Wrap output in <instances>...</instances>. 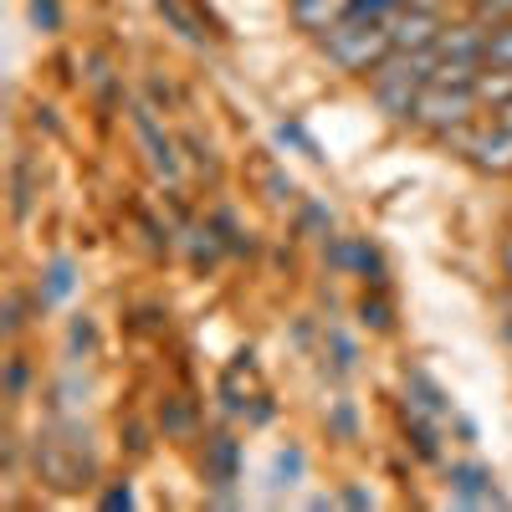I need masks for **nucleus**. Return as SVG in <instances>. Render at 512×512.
<instances>
[{
	"label": "nucleus",
	"mask_w": 512,
	"mask_h": 512,
	"mask_svg": "<svg viewBox=\"0 0 512 512\" xmlns=\"http://www.w3.org/2000/svg\"><path fill=\"white\" fill-rule=\"evenodd\" d=\"M31 472H36L41 487H52V492H82V487H93L98 456H93L88 425L72 420V415H57L47 431L31 441Z\"/></svg>",
	"instance_id": "obj_1"
},
{
	"label": "nucleus",
	"mask_w": 512,
	"mask_h": 512,
	"mask_svg": "<svg viewBox=\"0 0 512 512\" xmlns=\"http://www.w3.org/2000/svg\"><path fill=\"white\" fill-rule=\"evenodd\" d=\"M318 52L338 67V72H349V77H369L384 57L395 52V41H390V21H379V16H344L333 31L318 36Z\"/></svg>",
	"instance_id": "obj_2"
},
{
	"label": "nucleus",
	"mask_w": 512,
	"mask_h": 512,
	"mask_svg": "<svg viewBox=\"0 0 512 512\" xmlns=\"http://www.w3.org/2000/svg\"><path fill=\"white\" fill-rule=\"evenodd\" d=\"M456 159H466L472 169H482V175H492V180H507L512 175V128L507 123H461V128H451V134L441 139Z\"/></svg>",
	"instance_id": "obj_3"
},
{
	"label": "nucleus",
	"mask_w": 512,
	"mask_h": 512,
	"mask_svg": "<svg viewBox=\"0 0 512 512\" xmlns=\"http://www.w3.org/2000/svg\"><path fill=\"white\" fill-rule=\"evenodd\" d=\"M482 113V103H477V93L472 88H446V82H425L420 88V98H415V128L420 134H431L436 144L451 134V128H461V123H472Z\"/></svg>",
	"instance_id": "obj_4"
},
{
	"label": "nucleus",
	"mask_w": 512,
	"mask_h": 512,
	"mask_svg": "<svg viewBox=\"0 0 512 512\" xmlns=\"http://www.w3.org/2000/svg\"><path fill=\"white\" fill-rule=\"evenodd\" d=\"M446 487H451V502L456 507H507L497 477L487 472L482 461H451L446 466Z\"/></svg>",
	"instance_id": "obj_5"
},
{
	"label": "nucleus",
	"mask_w": 512,
	"mask_h": 512,
	"mask_svg": "<svg viewBox=\"0 0 512 512\" xmlns=\"http://www.w3.org/2000/svg\"><path fill=\"white\" fill-rule=\"evenodd\" d=\"M441 31H446V21H441L436 6H405V11L390 16V41H395V52H431Z\"/></svg>",
	"instance_id": "obj_6"
},
{
	"label": "nucleus",
	"mask_w": 512,
	"mask_h": 512,
	"mask_svg": "<svg viewBox=\"0 0 512 512\" xmlns=\"http://www.w3.org/2000/svg\"><path fill=\"white\" fill-rule=\"evenodd\" d=\"M487 36H492V26H482V21H446V31L436 36V62H472V67H482L487 62Z\"/></svg>",
	"instance_id": "obj_7"
},
{
	"label": "nucleus",
	"mask_w": 512,
	"mask_h": 512,
	"mask_svg": "<svg viewBox=\"0 0 512 512\" xmlns=\"http://www.w3.org/2000/svg\"><path fill=\"white\" fill-rule=\"evenodd\" d=\"M323 256H328V267L354 272V277H364L369 287H384V256H379L364 236H333V241L323 246Z\"/></svg>",
	"instance_id": "obj_8"
},
{
	"label": "nucleus",
	"mask_w": 512,
	"mask_h": 512,
	"mask_svg": "<svg viewBox=\"0 0 512 512\" xmlns=\"http://www.w3.org/2000/svg\"><path fill=\"white\" fill-rule=\"evenodd\" d=\"M134 139L149 149V164L159 180H175L180 175V159H175V144H169V134L159 128V118L149 108H134Z\"/></svg>",
	"instance_id": "obj_9"
},
{
	"label": "nucleus",
	"mask_w": 512,
	"mask_h": 512,
	"mask_svg": "<svg viewBox=\"0 0 512 512\" xmlns=\"http://www.w3.org/2000/svg\"><path fill=\"white\" fill-rule=\"evenodd\" d=\"M200 472H205V487H216V492L236 487L241 482V441L210 436L205 441V456H200Z\"/></svg>",
	"instance_id": "obj_10"
},
{
	"label": "nucleus",
	"mask_w": 512,
	"mask_h": 512,
	"mask_svg": "<svg viewBox=\"0 0 512 512\" xmlns=\"http://www.w3.org/2000/svg\"><path fill=\"white\" fill-rule=\"evenodd\" d=\"M287 16L297 31H308V36H323L333 31L344 16H354V0H287Z\"/></svg>",
	"instance_id": "obj_11"
},
{
	"label": "nucleus",
	"mask_w": 512,
	"mask_h": 512,
	"mask_svg": "<svg viewBox=\"0 0 512 512\" xmlns=\"http://www.w3.org/2000/svg\"><path fill=\"white\" fill-rule=\"evenodd\" d=\"M77 287V267H72V256H57V262L41 272V287H36V308H52L62 303V297Z\"/></svg>",
	"instance_id": "obj_12"
},
{
	"label": "nucleus",
	"mask_w": 512,
	"mask_h": 512,
	"mask_svg": "<svg viewBox=\"0 0 512 512\" xmlns=\"http://www.w3.org/2000/svg\"><path fill=\"white\" fill-rule=\"evenodd\" d=\"M405 400L420 405V410H431V415H441V420H446V410H451L446 390H441V384L425 374V369H410V374H405Z\"/></svg>",
	"instance_id": "obj_13"
},
{
	"label": "nucleus",
	"mask_w": 512,
	"mask_h": 512,
	"mask_svg": "<svg viewBox=\"0 0 512 512\" xmlns=\"http://www.w3.org/2000/svg\"><path fill=\"white\" fill-rule=\"evenodd\" d=\"M472 93H477V103L482 108H502V103H512V67H487L482 62V72H477V82H472Z\"/></svg>",
	"instance_id": "obj_14"
},
{
	"label": "nucleus",
	"mask_w": 512,
	"mask_h": 512,
	"mask_svg": "<svg viewBox=\"0 0 512 512\" xmlns=\"http://www.w3.org/2000/svg\"><path fill=\"white\" fill-rule=\"evenodd\" d=\"M359 323L374 328V333H390L395 328V308H390V297H384V287H374V292L359 297Z\"/></svg>",
	"instance_id": "obj_15"
},
{
	"label": "nucleus",
	"mask_w": 512,
	"mask_h": 512,
	"mask_svg": "<svg viewBox=\"0 0 512 512\" xmlns=\"http://www.w3.org/2000/svg\"><path fill=\"white\" fill-rule=\"evenodd\" d=\"M159 420H164V436H175V441H185V436L195 431V410H190L180 395H175V400H164Z\"/></svg>",
	"instance_id": "obj_16"
},
{
	"label": "nucleus",
	"mask_w": 512,
	"mask_h": 512,
	"mask_svg": "<svg viewBox=\"0 0 512 512\" xmlns=\"http://www.w3.org/2000/svg\"><path fill=\"white\" fill-rule=\"evenodd\" d=\"M154 11H159V16L169 21V26H175V31H180L185 41H205V31H200V21H195V16H190L185 6H180V0H154Z\"/></svg>",
	"instance_id": "obj_17"
},
{
	"label": "nucleus",
	"mask_w": 512,
	"mask_h": 512,
	"mask_svg": "<svg viewBox=\"0 0 512 512\" xmlns=\"http://www.w3.org/2000/svg\"><path fill=\"white\" fill-rule=\"evenodd\" d=\"M297 477H303V451H297V446L277 451V461H272V487L282 492V487H292Z\"/></svg>",
	"instance_id": "obj_18"
},
{
	"label": "nucleus",
	"mask_w": 512,
	"mask_h": 512,
	"mask_svg": "<svg viewBox=\"0 0 512 512\" xmlns=\"http://www.w3.org/2000/svg\"><path fill=\"white\" fill-rule=\"evenodd\" d=\"M487 67H512V21L492 26V36H487Z\"/></svg>",
	"instance_id": "obj_19"
},
{
	"label": "nucleus",
	"mask_w": 512,
	"mask_h": 512,
	"mask_svg": "<svg viewBox=\"0 0 512 512\" xmlns=\"http://www.w3.org/2000/svg\"><path fill=\"white\" fill-rule=\"evenodd\" d=\"M472 21H482V26H507V21H512V0H472Z\"/></svg>",
	"instance_id": "obj_20"
},
{
	"label": "nucleus",
	"mask_w": 512,
	"mask_h": 512,
	"mask_svg": "<svg viewBox=\"0 0 512 512\" xmlns=\"http://www.w3.org/2000/svg\"><path fill=\"white\" fill-rule=\"evenodd\" d=\"M26 16H31L36 31H57L62 26V6H57V0H26Z\"/></svg>",
	"instance_id": "obj_21"
},
{
	"label": "nucleus",
	"mask_w": 512,
	"mask_h": 512,
	"mask_svg": "<svg viewBox=\"0 0 512 512\" xmlns=\"http://www.w3.org/2000/svg\"><path fill=\"white\" fill-rule=\"evenodd\" d=\"M405 6H420V0H354V16H379V21H390L395 11Z\"/></svg>",
	"instance_id": "obj_22"
},
{
	"label": "nucleus",
	"mask_w": 512,
	"mask_h": 512,
	"mask_svg": "<svg viewBox=\"0 0 512 512\" xmlns=\"http://www.w3.org/2000/svg\"><path fill=\"white\" fill-rule=\"evenodd\" d=\"M26 379H31V364H26L21 354H11V364H6V395H11V400L26 395Z\"/></svg>",
	"instance_id": "obj_23"
},
{
	"label": "nucleus",
	"mask_w": 512,
	"mask_h": 512,
	"mask_svg": "<svg viewBox=\"0 0 512 512\" xmlns=\"http://www.w3.org/2000/svg\"><path fill=\"white\" fill-rule=\"evenodd\" d=\"M21 328H26V297L11 292V297H6V338H16Z\"/></svg>",
	"instance_id": "obj_24"
},
{
	"label": "nucleus",
	"mask_w": 512,
	"mask_h": 512,
	"mask_svg": "<svg viewBox=\"0 0 512 512\" xmlns=\"http://www.w3.org/2000/svg\"><path fill=\"white\" fill-rule=\"evenodd\" d=\"M497 267H502V282L512 287V231L497 241Z\"/></svg>",
	"instance_id": "obj_25"
},
{
	"label": "nucleus",
	"mask_w": 512,
	"mask_h": 512,
	"mask_svg": "<svg viewBox=\"0 0 512 512\" xmlns=\"http://www.w3.org/2000/svg\"><path fill=\"white\" fill-rule=\"evenodd\" d=\"M333 431L344 436V441H354V410H349V405H338V410H333Z\"/></svg>",
	"instance_id": "obj_26"
},
{
	"label": "nucleus",
	"mask_w": 512,
	"mask_h": 512,
	"mask_svg": "<svg viewBox=\"0 0 512 512\" xmlns=\"http://www.w3.org/2000/svg\"><path fill=\"white\" fill-rule=\"evenodd\" d=\"M103 507H134V492H128V482H123V487H108V492H103Z\"/></svg>",
	"instance_id": "obj_27"
},
{
	"label": "nucleus",
	"mask_w": 512,
	"mask_h": 512,
	"mask_svg": "<svg viewBox=\"0 0 512 512\" xmlns=\"http://www.w3.org/2000/svg\"><path fill=\"white\" fill-rule=\"evenodd\" d=\"M82 344H93V323H88V318L72 323V349H82Z\"/></svg>",
	"instance_id": "obj_28"
},
{
	"label": "nucleus",
	"mask_w": 512,
	"mask_h": 512,
	"mask_svg": "<svg viewBox=\"0 0 512 512\" xmlns=\"http://www.w3.org/2000/svg\"><path fill=\"white\" fill-rule=\"evenodd\" d=\"M497 303H502V328H507V338H512V287H502Z\"/></svg>",
	"instance_id": "obj_29"
},
{
	"label": "nucleus",
	"mask_w": 512,
	"mask_h": 512,
	"mask_svg": "<svg viewBox=\"0 0 512 512\" xmlns=\"http://www.w3.org/2000/svg\"><path fill=\"white\" fill-rule=\"evenodd\" d=\"M344 502H349V507H374V497H369L364 487H349V492H344Z\"/></svg>",
	"instance_id": "obj_30"
},
{
	"label": "nucleus",
	"mask_w": 512,
	"mask_h": 512,
	"mask_svg": "<svg viewBox=\"0 0 512 512\" xmlns=\"http://www.w3.org/2000/svg\"><path fill=\"white\" fill-rule=\"evenodd\" d=\"M492 118H497V123H507V128H512V103H502V108H497V113H492Z\"/></svg>",
	"instance_id": "obj_31"
}]
</instances>
